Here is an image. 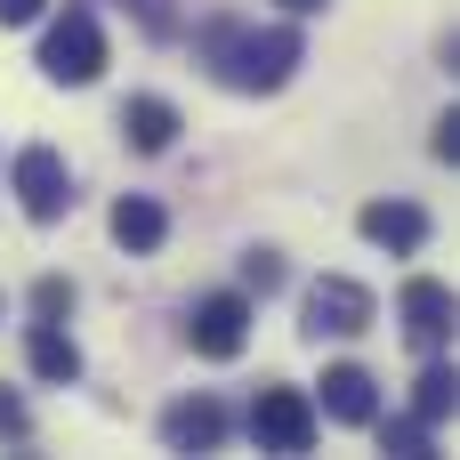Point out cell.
Segmentation results:
<instances>
[{"label": "cell", "mask_w": 460, "mask_h": 460, "mask_svg": "<svg viewBox=\"0 0 460 460\" xmlns=\"http://www.w3.org/2000/svg\"><path fill=\"white\" fill-rule=\"evenodd\" d=\"M202 49L218 57V73H226L234 89H283V81H291V65H299V32H291V24H275V32L210 24V32H202Z\"/></svg>", "instance_id": "6da1fadb"}, {"label": "cell", "mask_w": 460, "mask_h": 460, "mask_svg": "<svg viewBox=\"0 0 460 460\" xmlns=\"http://www.w3.org/2000/svg\"><path fill=\"white\" fill-rule=\"evenodd\" d=\"M40 73L65 81V89H89V81L105 73V32H97L89 8H65V16L49 24V40H40Z\"/></svg>", "instance_id": "7a4b0ae2"}, {"label": "cell", "mask_w": 460, "mask_h": 460, "mask_svg": "<svg viewBox=\"0 0 460 460\" xmlns=\"http://www.w3.org/2000/svg\"><path fill=\"white\" fill-rule=\"evenodd\" d=\"M186 340H194V356H210V364L243 356V340H251V299H243V291H210V299H194Z\"/></svg>", "instance_id": "3957f363"}, {"label": "cell", "mask_w": 460, "mask_h": 460, "mask_svg": "<svg viewBox=\"0 0 460 460\" xmlns=\"http://www.w3.org/2000/svg\"><path fill=\"white\" fill-rule=\"evenodd\" d=\"M251 437H259V453H307V445H315V404H307L299 388H259Z\"/></svg>", "instance_id": "277c9868"}, {"label": "cell", "mask_w": 460, "mask_h": 460, "mask_svg": "<svg viewBox=\"0 0 460 460\" xmlns=\"http://www.w3.org/2000/svg\"><path fill=\"white\" fill-rule=\"evenodd\" d=\"M16 202H24V218H32V226L65 218L73 178H65V154H57V146H24V154H16Z\"/></svg>", "instance_id": "5b68a950"}, {"label": "cell", "mask_w": 460, "mask_h": 460, "mask_svg": "<svg viewBox=\"0 0 460 460\" xmlns=\"http://www.w3.org/2000/svg\"><path fill=\"white\" fill-rule=\"evenodd\" d=\"M356 332H372V291L348 275H323L307 291V340H356Z\"/></svg>", "instance_id": "8992f818"}, {"label": "cell", "mask_w": 460, "mask_h": 460, "mask_svg": "<svg viewBox=\"0 0 460 460\" xmlns=\"http://www.w3.org/2000/svg\"><path fill=\"white\" fill-rule=\"evenodd\" d=\"M404 340H412L420 356H437V348L453 340V291H445L437 275L404 283Z\"/></svg>", "instance_id": "52a82bcc"}, {"label": "cell", "mask_w": 460, "mask_h": 460, "mask_svg": "<svg viewBox=\"0 0 460 460\" xmlns=\"http://www.w3.org/2000/svg\"><path fill=\"white\" fill-rule=\"evenodd\" d=\"M364 243H380V251H420L429 243V210H412V202H364Z\"/></svg>", "instance_id": "ba28073f"}, {"label": "cell", "mask_w": 460, "mask_h": 460, "mask_svg": "<svg viewBox=\"0 0 460 460\" xmlns=\"http://www.w3.org/2000/svg\"><path fill=\"white\" fill-rule=\"evenodd\" d=\"M121 137H129L137 154H170V146H178V105H170V97H129V105H121Z\"/></svg>", "instance_id": "9c48e42d"}, {"label": "cell", "mask_w": 460, "mask_h": 460, "mask_svg": "<svg viewBox=\"0 0 460 460\" xmlns=\"http://www.w3.org/2000/svg\"><path fill=\"white\" fill-rule=\"evenodd\" d=\"M162 437H170L178 453H210V445L226 437V412H218L210 396H186V404H170V412H162Z\"/></svg>", "instance_id": "30bf717a"}, {"label": "cell", "mask_w": 460, "mask_h": 460, "mask_svg": "<svg viewBox=\"0 0 460 460\" xmlns=\"http://www.w3.org/2000/svg\"><path fill=\"white\" fill-rule=\"evenodd\" d=\"M323 412L348 420V429L372 420V412H380V404H372V372H364V364H332V372H323Z\"/></svg>", "instance_id": "8fae6325"}, {"label": "cell", "mask_w": 460, "mask_h": 460, "mask_svg": "<svg viewBox=\"0 0 460 460\" xmlns=\"http://www.w3.org/2000/svg\"><path fill=\"white\" fill-rule=\"evenodd\" d=\"M162 234H170L162 202H146V194H121V202H113V243H121V251H162Z\"/></svg>", "instance_id": "7c38bea8"}, {"label": "cell", "mask_w": 460, "mask_h": 460, "mask_svg": "<svg viewBox=\"0 0 460 460\" xmlns=\"http://www.w3.org/2000/svg\"><path fill=\"white\" fill-rule=\"evenodd\" d=\"M24 364H32L40 380H57V388H65V380H81V348H73L57 323H32V332H24Z\"/></svg>", "instance_id": "4fadbf2b"}, {"label": "cell", "mask_w": 460, "mask_h": 460, "mask_svg": "<svg viewBox=\"0 0 460 460\" xmlns=\"http://www.w3.org/2000/svg\"><path fill=\"white\" fill-rule=\"evenodd\" d=\"M453 404H460L453 364H429V372H420V396H412V420H429V429H437V420H445Z\"/></svg>", "instance_id": "5bb4252c"}, {"label": "cell", "mask_w": 460, "mask_h": 460, "mask_svg": "<svg viewBox=\"0 0 460 460\" xmlns=\"http://www.w3.org/2000/svg\"><path fill=\"white\" fill-rule=\"evenodd\" d=\"M65 307H73V283H65V275H40V283H32V315H40V323H57Z\"/></svg>", "instance_id": "9a60e30c"}, {"label": "cell", "mask_w": 460, "mask_h": 460, "mask_svg": "<svg viewBox=\"0 0 460 460\" xmlns=\"http://www.w3.org/2000/svg\"><path fill=\"white\" fill-rule=\"evenodd\" d=\"M380 445H388V453H429V420H380Z\"/></svg>", "instance_id": "2e32d148"}, {"label": "cell", "mask_w": 460, "mask_h": 460, "mask_svg": "<svg viewBox=\"0 0 460 460\" xmlns=\"http://www.w3.org/2000/svg\"><path fill=\"white\" fill-rule=\"evenodd\" d=\"M275 283H283V259H275V251H251V259H243V291H259V299H267Z\"/></svg>", "instance_id": "e0dca14e"}, {"label": "cell", "mask_w": 460, "mask_h": 460, "mask_svg": "<svg viewBox=\"0 0 460 460\" xmlns=\"http://www.w3.org/2000/svg\"><path fill=\"white\" fill-rule=\"evenodd\" d=\"M0 437H8V445L32 437V412H24V396H8V388H0Z\"/></svg>", "instance_id": "ac0fdd59"}, {"label": "cell", "mask_w": 460, "mask_h": 460, "mask_svg": "<svg viewBox=\"0 0 460 460\" xmlns=\"http://www.w3.org/2000/svg\"><path fill=\"white\" fill-rule=\"evenodd\" d=\"M437 162H460V113L437 121Z\"/></svg>", "instance_id": "d6986e66"}, {"label": "cell", "mask_w": 460, "mask_h": 460, "mask_svg": "<svg viewBox=\"0 0 460 460\" xmlns=\"http://www.w3.org/2000/svg\"><path fill=\"white\" fill-rule=\"evenodd\" d=\"M40 8H49V0H0V24H32Z\"/></svg>", "instance_id": "ffe728a7"}, {"label": "cell", "mask_w": 460, "mask_h": 460, "mask_svg": "<svg viewBox=\"0 0 460 460\" xmlns=\"http://www.w3.org/2000/svg\"><path fill=\"white\" fill-rule=\"evenodd\" d=\"M283 8H291V16H315V8H323V0H283Z\"/></svg>", "instance_id": "44dd1931"}]
</instances>
